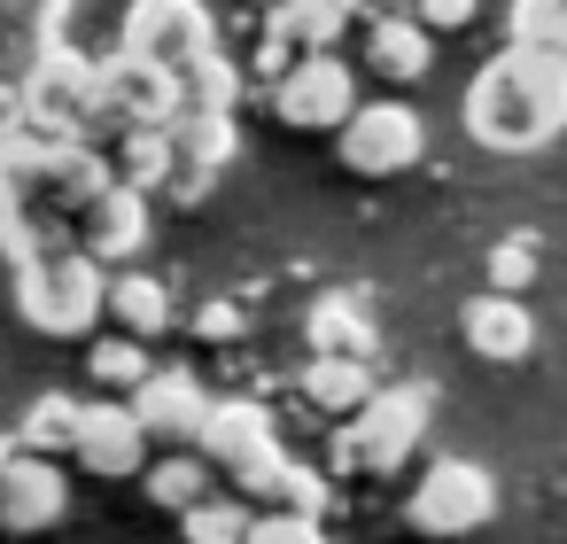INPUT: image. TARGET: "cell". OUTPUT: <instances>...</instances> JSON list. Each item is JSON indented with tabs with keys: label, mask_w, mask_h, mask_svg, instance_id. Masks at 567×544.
Segmentation results:
<instances>
[{
	"label": "cell",
	"mask_w": 567,
	"mask_h": 544,
	"mask_svg": "<svg viewBox=\"0 0 567 544\" xmlns=\"http://www.w3.org/2000/svg\"><path fill=\"white\" fill-rule=\"evenodd\" d=\"M466 133L489 156H536L567 133V55L544 48H505L474 71L466 86Z\"/></svg>",
	"instance_id": "obj_1"
},
{
	"label": "cell",
	"mask_w": 567,
	"mask_h": 544,
	"mask_svg": "<svg viewBox=\"0 0 567 544\" xmlns=\"http://www.w3.org/2000/svg\"><path fill=\"white\" fill-rule=\"evenodd\" d=\"M17 311L40 327V335H94V319L110 311V273L102 257L71 249V242H48L17 265Z\"/></svg>",
	"instance_id": "obj_2"
},
{
	"label": "cell",
	"mask_w": 567,
	"mask_h": 544,
	"mask_svg": "<svg viewBox=\"0 0 567 544\" xmlns=\"http://www.w3.org/2000/svg\"><path fill=\"white\" fill-rule=\"evenodd\" d=\"M427 420H435V389H427V381H389V389H373V397L350 412V428L334 435V466H342V474H350V466L396 474V466L420 451Z\"/></svg>",
	"instance_id": "obj_3"
},
{
	"label": "cell",
	"mask_w": 567,
	"mask_h": 544,
	"mask_svg": "<svg viewBox=\"0 0 567 544\" xmlns=\"http://www.w3.org/2000/svg\"><path fill=\"white\" fill-rule=\"evenodd\" d=\"M195 451H203L210 474H226L241 497H280L288 451H280V428H272L265 404H249V397H210V420H203Z\"/></svg>",
	"instance_id": "obj_4"
},
{
	"label": "cell",
	"mask_w": 567,
	"mask_h": 544,
	"mask_svg": "<svg viewBox=\"0 0 567 544\" xmlns=\"http://www.w3.org/2000/svg\"><path fill=\"white\" fill-rule=\"evenodd\" d=\"M17 94H24V125H40L55 141H86L94 133V55H79L63 32L32 48Z\"/></svg>",
	"instance_id": "obj_5"
},
{
	"label": "cell",
	"mask_w": 567,
	"mask_h": 544,
	"mask_svg": "<svg viewBox=\"0 0 567 544\" xmlns=\"http://www.w3.org/2000/svg\"><path fill=\"white\" fill-rule=\"evenodd\" d=\"M187 110L179 94V71L117 48V55H94V133H141V125H172Z\"/></svg>",
	"instance_id": "obj_6"
},
{
	"label": "cell",
	"mask_w": 567,
	"mask_h": 544,
	"mask_svg": "<svg viewBox=\"0 0 567 544\" xmlns=\"http://www.w3.org/2000/svg\"><path fill=\"white\" fill-rule=\"evenodd\" d=\"M489 513H497V482L482 459H427L404 497V521L420 536H474Z\"/></svg>",
	"instance_id": "obj_7"
},
{
	"label": "cell",
	"mask_w": 567,
	"mask_h": 544,
	"mask_svg": "<svg viewBox=\"0 0 567 544\" xmlns=\"http://www.w3.org/2000/svg\"><path fill=\"white\" fill-rule=\"evenodd\" d=\"M125 48L164 63V71H187L226 40H218L210 0H125Z\"/></svg>",
	"instance_id": "obj_8"
},
{
	"label": "cell",
	"mask_w": 567,
	"mask_h": 544,
	"mask_svg": "<svg viewBox=\"0 0 567 544\" xmlns=\"http://www.w3.org/2000/svg\"><path fill=\"white\" fill-rule=\"evenodd\" d=\"M427 156V125L412 102H358L350 125H342V164L358 179H396Z\"/></svg>",
	"instance_id": "obj_9"
},
{
	"label": "cell",
	"mask_w": 567,
	"mask_h": 544,
	"mask_svg": "<svg viewBox=\"0 0 567 544\" xmlns=\"http://www.w3.org/2000/svg\"><path fill=\"white\" fill-rule=\"evenodd\" d=\"M272 110H280V125H296V133H342L350 110H358V71H350L334 48H327V55H296L288 79L272 86Z\"/></svg>",
	"instance_id": "obj_10"
},
{
	"label": "cell",
	"mask_w": 567,
	"mask_h": 544,
	"mask_svg": "<svg viewBox=\"0 0 567 544\" xmlns=\"http://www.w3.org/2000/svg\"><path fill=\"white\" fill-rule=\"evenodd\" d=\"M234 156H241V125H234V110H179V117H172V187H164V195L203 203Z\"/></svg>",
	"instance_id": "obj_11"
},
{
	"label": "cell",
	"mask_w": 567,
	"mask_h": 544,
	"mask_svg": "<svg viewBox=\"0 0 567 544\" xmlns=\"http://www.w3.org/2000/svg\"><path fill=\"white\" fill-rule=\"evenodd\" d=\"M133 412H141L148 443L195 451V435H203V420H210V389H203L187 366H156V373L133 389Z\"/></svg>",
	"instance_id": "obj_12"
},
{
	"label": "cell",
	"mask_w": 567,
	"mask_h": 544,
	"mask_svg": "<svg viewBox=\"0 0 567 544\" xmlns=\"http://www.w3.org/2000/svg\"><path fill=\"white\" fill-rule=\"evenodd\" d=\"M63 513H71V482L55 474V459L17 451L9 474H0V528H9V536H32V528H55Z\"/></svg>",
	"instance_id": "obj_13"
},
{
	"label": "cell",
	"mask_w": 567,
	"mask_h": 544,
	"mask_svg": "<svg viewBox=\"0 0 567 544\" xmlns=\"http://www.w3.org/2000/svg\"><path fill=\"white\" fill-rule=\"evenodd\" d=\"M79 466L110 474V482L148 474V428H141V412L133 404H86V420H79Z\"/></svg>",
	"instance_id": "obj_14"
},
{
	"label": "cell",
	"mask_w": 567,
	"mask_h": 544,
	"mask_svg": "<svg viewBox=\"0 0 567 544\" xmlns=\"http://www.w3.org/2000/svg\"><path fill=\"white\" fill-rule=\"evenodd\" d=\"M79 249L102 257V265H133V257L148 249V195L125 187V179H117L110 195H94L86 218H79Z\"/></svg>",
	"instance_id": "obj_15"
},
{
	"label": "cell",
	"mask_w": 567,
	"mask_h": 544,
	"mask_svg": "<svg viewBox=\"0 0 567 544\" xmlns=\"http://www.w3.org/2000/svg\"><path fill=\"white\" fill-rule=\"evenodd\" d=\"M458 335H466V350L474 358H489V366H520L528 350H536V319H528V304L520 296H474L466 311H458Z\"/></svg>",
	"instance_id": "obj_16"
},
{
	"label": "cell",
	"mask_w": 567,
	"mask_h": 544,
	"mask_svg": "<svg viewBox=\"0 0 567 544\" xmlns=\"http://www.w3.org/2000/svg\"><path fill=\"white\" fill-rule=\"evenodd\" d=\"M303 335H311V358H373V350H381L373 304H365L358 288L319 296V304H311V319H303Z\"/></svg>",
	"instance_id": "obj_17"
},
{
	"label": "cell",
	"mask_w": 567,
	"mask_h": 544,
	"mask_svg": "<svg viewBox=\"0 0 567 544\" xmlns=\"http://www.w3.org/2000/svg\"><path fill=\"white\" fill-rule=\"evenodd\" d=\"M427 63H435V32L420 17H365V71L373 79L412 86V79H427Z\"/></svg>",
	"instance_id": "obj_18"
},
{
	"label": "cell",
	"mask_w": 567,
	"mask_h": 544,
	"mask_svg": "<svg viewBox=\"0 0 567 544\" xmlns=\"http://www.w3.org/2000/svg\"><path fill=\"white\" fill-rule=\"evenodd\" d=\"M110 319H117V335L156 342V335L172 327V296H164V280H148L141 265H117V273H110Z\"/></svg>",
	"instance_id": "obj_19"
},
{
	"label": "cell",
	"mask_w": 567,
	"mask_h": 544,
	"mask_svg": "<svg viewBox=\"0 0 567 544\" xmlns=\"http://www.w3.org/2000/svg\"><path fill=\"white\" fill-rule=\"evenodd\" d=\"M265 32L288 40L296 55H327V48L350 32V17L334 9V0H280V9H265Z\"/></svg>",
	"instance_id": "obj_20"
},
{
	"label": "cell",
	"mask_w": 567,
	"mask_h": 544,
	"mask_svg": "<svg viewBox=\"0 0 567 544\" xmlns=\"http://www.w3.org/2000/svg\"><path fill=\"white\" fill-rule=\"evenodd\" d=\"M373 389H381V381H373V358H311V366H303V397H311L319 412H342V420H350Z\"/></svg>",
	"instance_id": "obj_21"
},
{
	"label": "cell",
	"mask_w": 567,
	"mask_h": 544,
	"mask_svg": "<svg viewBox=\"0 0 567 544\" xmlns=\"http://www.w3.org/2000/svg\"><path fill=\"white\" fill-rule=\"evenodd\" d=\"M79 420H86V397H71V389H48V397H32V412H24V435H17V451L63 459V451H79Z\"/></svg>",
	"instance_id": "obj_22"
},
{
	"label": "cell",
	"mask_w": 567,
	"mask_h": 544,
	"mask_svg": "<svg viewBox=\"0 0 567 544\" xmlns=\"http://www.w3.org/2000/svg\"><path fill=\"white\" fill-rule=\"evenodd\" d=\"M179 94H187V110H241V94H249V63L226 55V48H210L203 63L179 71Z\"/></svg>",
	"instance_id": "obj_23"
},
{
	"label": "cell",
	"mask_w": 567,
	"mask_h": 544,
	"mask_svg": "<svg viewBox=\"0 0 567 544\" xmlns=\"http://www.w3.org/2000/svg\"><path fill=\"white\" fill-rule=\"evenodd\" d=\"M117 179L125 187H141V195H156V187H172V125H141V133H117Z\"/></svg>",
	"instance_id": "obj_24"
},
{
	"label": "cell",
	"mask_w": 567,
	"mask_h": 544,
	"mask_svg": "<svg viewBox=\"0 0 567 544\" xmlns=\"http://www.w3.org/2000/svg\"><path fill=\"white\" fill-rule=\"evenodd\" d=\"M141 482H148V497H156L164 513H187L195 497H210V459H203V451H172V459H156Z\"/></svg>",
	"instance_id": "obj_25"
},
{
	"label": "cell",
	"mask_w": 567,
	"mask_h": 544,
	"mask_svg": "<svg viewBox=\"0 0 567 544\" xmlns=\"http://www.w3.org/2000/svg\"><path fill=\"white\" fill-rule=\"evenodd\" d=\"M505 40L567 55V0H513V9H505Z\"/></svg>",
	"instance_id": "obj_26"
},
{
	"label": "cell",
	"mask_w": 567,
	"mask_h": 544,
	"mask_svg": "<svg viewBox=\"0 0 567 544\" xmlns=\"http://www.w3.org/2000/svg\"><path fill=\"white\" fill-rule=\"evenodd\" d=\"M249 497H195L187 513H179V528H187V544H241L249 536Z\"/></svg>",
	"instance_id": "obj_27"
},
{
	"label": "cell",
	"mask_w": 567,
	"mask_h": 544,
	"mask_svg": "<svg viewBox=\"0 0 567 544\" xmlns=\"http://www.w3.org/2000/svg\"><path fill=\"white\" fill-rule=\"evenodd\" d=\"M156 366H148V342L141 335H102L94 342V381L102 389H141Z\"/></svg>",
	"instance_id": "obj_28"
},
{
	"label": "cell",
	"mask_w": 567,
	"mask_h": 544,
	"mask_svg": "<svg viewBox=\"0 0 567 544\" xmlns=\"http://www.w3.org/2000/svg\"><path fill=\"white\" fill-rule=\"evenodd\" d=\"M241 544H327V528H319V513H288V505H272V513L249 521Z\"/></svg>",
	"instance_id": "obj_29"
},
{
	"label": "cell",
	"mask_w": 567,
	"mask_h": 544,
	"mask_svg": "<svg viewBox=\"0 0 567 544\" xmlns=\"http://www.w3.org/2000/svg\"><path fill=\"white\" fill-rule=\"evenodd\" d=\"M528 280H536V242H528V234L497 242V249H489V288H497V296H520Z\"/></svg>",
	"instance_id": "obj_30"
},
{
	"label": "cell",
	"mask_w": 567,
	"mask_h": 544,
	"mask_svg": "<svg viewBox=\"0 0 567 544\" xmlns=\"http://www.w3.org/2000/svg\"><path fill=\"white\" fill-rule=\"evenodd\" d=\"M71 9L79 0H0V17H9L17 32H32V40H55L71 24Z\"/></svg>",
	"instance_id": "obj_31"
},
{
	"label": "cell",
	"mask_w": 567,
	"mask_h": 544,
	"mask_svg": "<svg viewBox=\"0 0 567 544\" xmlns=\"http://www.w3.org/2000/svg\"><path fill=\"white\" fill-rule=\"evenodd\" d=\"M327 497H334L327 474L303 466V459H288V474H280V505H288V513H327Z\"/></svg>",
	"instance_id": "obj_32"
},
{
	"label": "cell",
	"mask_w": 567,
	"mask_h": 544,
	"mask_svg": "<svg viewBox=\"0 0 567 544\" xmlns=\"http://www.w3.org/2000/svg\"><path fill=\"white\" fill-rule=\"evenodd\" d=\"M288 63H296V48H288V40H272V32H265V40H257V48H249V86H265V94H272V86H280V79H288Z\"/></svg>",
	"instance_id": "obj_33"
},
{
	"label": "cell",
	"mask_w": 567,
	"mask_h": 544,
	"mask_svg": "<svg viewBox=\"0 0 567 544\" xmlns=\"http://www.w3.org/2000/svg\"><path fill=\"white\" fill-rule=\"evenodd\" d=\"M241 327H249V311H241L234 296H218V304L195 311V335H203V342H241Z\"/></svg>",
	"instance_id": "obj_34"
},
{
	"label": "cell",
	"mask_w": 567,
	"mask_h": 544,
	"mask_svg": "<svg viewBox=\"0 0 567 544\" xmlns=\"http://www.w3.org/2000/svg\"><path fill=\"white\" fill-rule=\"evenodd\" d=\"M474 9L482 0H420V24L427 32H458V24H474Z\"/></svg>",
	"instance_id": "obj_35"
},
{
	"label": "cell",
	"mask_w": 567,
	"mask_h": 544,
	"mask_svg": "<svg viewBox=\"0 0 567 544\" xmlns=\"http://www.w3.org/2000/svg\"><path fill=\"white\" fill-rule=\"evenodd\" d=\"M24 125V94H17V79H0V141H9Z\"/></svg>",
	"instance_id": "obj_36"
},
{
	"label": "cell",
	"mask_w": 567,
	"mask_h": 544,
	"mask_svg": "<svg viewBox=\"0 0 567 544\" xmlns=\"http://www.w3.org/2000/svg\"><path fill=\"white\" fill-rule=\"evenodd\" d=\"M334 9H342V17L358 24V17H381V0H334Z\"/></svg>",
	"instance_id": "obj_37"
},
{
	"label": "cell",
	"mask_w": 567,
	"mask_h": 544,
	"mask_svg": "<svg viewBox=\"0 0 567 544\" xmlns=\"http://www.w3.org/2000/svg\"><path fill=\"white\" fill-rule=\"evenodd\" d=\"M9 459H17V443H9V435H0V474H9Z\"/></svg>",
	"instance_id": "obj_38"
},
{
	"label": "cell",
	"mask_w": 567,
	"mask_h": 544,
	"mask_svg": "<svg viewBox=\"0 0 567 544\" xmlns=\"http://www.w3.org/2000/svg\"><path fill=\"white\" fill-rule=\"evenodd\" d=\"M257 9H280V0H257Z\"/></svg>",
	"instance_id": "obj_39"
}]
</instances>
